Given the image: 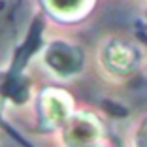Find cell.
Wrapping results in <instances>:
<instances>
[{
  "instance_id": "cell-1",
  "label": "cell",
  "mask_w": 147,
  "mask_h": 147,
  "mask_svg": "<svg viewBox=\"0 0 147 147\" xmlns=\"http://www.w3.org/2000/svg\"><path fill=\"white\" fill-rule=\"evenodd\" d=\"M47 59H49V62H51L53 68L59 70V72H64V74L78 70L79 64H81V55H79L76 49L66 47L64 43L53 45Z\"/></svg>"
},
{
  "instance_id": "cell-2",
  "label": "cell",
  "mask_w": 147,
  "mask_h": 147,
  "mask_svg": "<svg viewBox=\"0 0 147 147\" xmlns=\"http://www.w3.org/2000/svg\"><path fill=\"white\" fill-rule=\"evenodd\" d=\"M40 28H42V25H40V21H36V23H34V26H32V30H30V38H28V43H25V47H23L21 55H19V59H17V68L21 66V62L25 61V59H28V55H30V53L34 51V47L38 45Z\"/></svg>"
}]
</instances>
